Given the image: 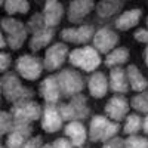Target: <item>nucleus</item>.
<instances>
[{
    "label": "nucleus",
    "instance_id": "obj_1",
    "mask_svg": "<svg viewBox=\"0 0 148 148\" xmlns=\"http://www.w3.org/2000/svg\"><path fill=\"white\" fill-rule=\"evenodd\" d=\"M0 84H2V92H3L5 98L14 104L33 99V96H34L33 90H30L25 86H22L19 79L16 77V74H14V73H6L2 82H0Z\"/></svg>",
    "mask_w": 148,
    "mask_h": 148
},
{
    "label": "nucleus",
    "instance_id": "obj_2",
    "mask_svg": "<svg viewBox=\"0 0 148 148\" xmlns=\"http://www.w3.org/2000/svg\"><path fill=\"white\" fill-rule=\"evenodd\" d=\"M68 61L73 67L82 68L86 73H92L101 65L102 59L92 46H83L79 49H74L68 55Z\"/></svg>",
    "mask_w": 148,
    "mask_h": 148
},
{
    "label": "nucleus",
    "instance_id": "obj_3",
    "mask_svg": "<svg viewBox=\"0 0 148 148\" xmlns=\"http://www.w3.org/2000/svg\"><path fill=\"white\" fill-rule=\"evenodd\" d=\"M120 130L117 121H111L105 116H93L89 127V138L92 142H105L111 138H116Z\"/></svg>",
    "mask_w": 148,
    "mask_h": 148
},
{
    "label": "nucleus",
    "instance_id": "obj_4",
    "mask_svg": "<svg viewBox=\"0 0 148 148\" xmlns=\"http://www.w3.org/2000/svg\"><path fill=\"white\" fill-rule=\"evenodd\" d=\"M58 111L61 114L62 120H68V121H80L84 120L89 116L90 110L88 107V99L86 96H83L82 93L71 96V101L67 104H61L58 107Z\"/></svg>",
    "mask_w": 148,
    "mask_h": 148
},
{
    "label": "nucleus",
    "instance_id": "obj_5",
    "mask_svg": "<svg viewBox=\"0 0 148 148\" xmlns=\"http://www.w3.org/2000/svg\"><path fill=\"white\" fill-rule=\"evenodd\" d=\"M0 27L8 34L6 45H9L12 51H18L24 45L28 34L25 24H22L19 19H15V18H2L0 19Z\"/></svg>",
    "mask_w": 148,
    "mask_h": 148
},
{
    "label": "nucleus",
    "instance_id": "obj_6",
    "mask_svg": "<svg viewBox=\"0 0 148 148\" xmlns=\"http://www.w3.org/2000/svg\"><path fill=\"white\" fill-rule=\"evenodd\" d=\"M58 86H59V90H61V96H74V95H79L82 93L83 88H84V80L83 76L80 73H77L76 70H71V68H65L62 70L58 76Z\"/></svg>",
    "mask_w": 148,
    "mask_h": 148
},
{
    "label": "nucleus",
    "instance_id": "obj_7",
    "mask_svg": "<svg viewBox=\"0 0 148 148\" xmlns=\"http://www.w3.org/2000/svg\"><path fill=\"white\" fill-rule=\"evenodd\" d=\"M15 68H16V73L22 79L34 82L43 73V61L33 55H22L16 59Z\"/></svg>",
    "mask_w": 148,
    "mask_h": 148
},
{
    "label": "nucleus",
    "instance_id": "obj_8",
    "mask_svg": "<svg viewBox=\"0 0 148 148\" xmlns=\"http://www.w3.org/2000/svg\"><path fill=\"white\" fill-rule=\"evenodd\" d=\"M92 42H93V49L98 53H110L113 49H116L119 43V34L110 27H102L95 31Z\"/></svg>",
    "mask_w": 148,
    "mask_h": 148
},
{
    "label": "nucleus",
    "instance_id": "obj_9",
    "mask_svg": "<svg viewBox=\"0 0 148 148\" xmlns=\"http://www.w3.org/2000/svg\"><path fill=\"white\" fill-rule=\"evenodd\" d=\"M12 116H14V120L16 121H24V123H31L37 119H40L42 116V107L34 102L33 99L28 101H21L16 102L12 107Z\"/></svg>",
    "mask_w": 148,
    "mask_h": 148
},
{
    "label": "nucleus",
    "instance_id": "obj_10",
    "mask_svg": "<svg viewBox=\"0 0 148 148\" xmlns=\"http://www.w3.org/2000/svg\"><path fill=\"white\" fill-rule=\"evenodd\" d=\"M67 56H68L67 45L65 43H53L45 53L43 70H47V71L59 70L61 67L64 65Z\"/></svg>",
    "mask_w": 148,
    "mask_h": 148
},
{
    "label": "nucleus",
    "instance_id": "obj_11",
    "mask_svg": "<svg viewBox=\"0 0 148 148\" xmlns=\"http://www.w3.org/2000/svg\"><path fill=\"white\" fill-rule=\"evenodd\" d=\"M105 117L111 121H120L123 120L127 113H129V102L125 96L121 95H114L113 98H110L108 102L104 107Z\"/></svg>",
    "mask_w": 148,
    "mask_h": 148
},
{
    "label": "nucleus",
    "instance_id": "obj_12",
    "mask_svg": "<svg viewBox=\"0 0 148 148\" xmlns=\"http://www.w3.org/2000/svg\"><path fill=\"white\" fill-rule=\"evenodd\" d=\"M95 34L93 25H80L76 28H64L61 31V39L74 45H86L92 40Z\"/></svg>",
    "mask_w": 148,
    "mask_h": 148
},
{
    "label": "nucleus",
    "instance_id": "obj_13",
    "mask_svg": "<svg viewBox=\"0 0 148 148\" xmlns=\"http://www.w3.org/2000/svg\"><path fill=\"white\" fill-rule=\"evenodd\" d=\"M62 119L53 104H47L42 111V129L47 133H55L62 127Z\"/></svg>",
    "mask_w": 148,
    "mask_h": 148
},
{
    "label": "nucleus",
    "instance_id": "obj_14",
    "mask_svg": "<svg viewBox=\"0 0 148 148\" xmlns=\"http://www.w3.org/2000/svg\"><path fill=\"white\" fill-rule=\"evenodd\" d=\"M93 8L95 3L90 0H73L68 6V21L73 24H80L93 10Z\"/></svg>",
    "mask_w": 148,
    "mask_h": 148
},
{
    "label": "nucleus",
    "instance_id": "obj_15",
    "mask_svg": "<svg viewBox=\"0 0 148 148\" xmlns=\"http://www.w3.org/2000/svg\"><path fill=\"white\" fill-rule=\"evenodd\" d=\"M62 15H64V6L59 2H56V0H47L45 3L42 16H43L46 27H49V28L56 27L61 22V19H62Z\"/></svg>",
    "mask_w": 148,
    "mask_h": 148
},
{
    "label": "nucleus",
    "instance_id": "obj_16",
    "mask_svg": "<svg viewBox=\"0 0 148 148\" xmlns=\"http://www.w3.org/2000/svg\"><path fill=\"white\" fill-rule=\"evenodd\" d=\"M40 96L47 104H56L61 98V90L58 86L56 76H49L40 83Z\"/></svg>",
    "mask_w": 148,
    "mask_h": 148
},
{
    "label": "nucleus",
    "instance_id": "obj_17",
    "mask_svg": "<svg viewBox=\"0 0 148 148\" xmlns=\"http://www.w3.org/2000/svg\"><path fill=\"white\" fill-rule=\"evenodd\" d=\"M65 135L68 136V141L74 148H80L84 145L86 139H88V132L86 127L82 125L80 121H70L68 125H65Z\"/></svg>",
    "mask_w": 148,
    "mask_h": 148
},
{
    "label": "nucleus",
    "instance_id": "obj_18",
    "mask_svg": "<svg viewBox=\"0 0 148 148\" xmlns=\"http://www.w3.org/2000/svg\"><path fill=\"white\" fill-rule=\"evenodd\" d=\"M88 89H89L90 96L96 98V99L104 98L107 95V92H108V80H107V76H105L104 73H99V71L93 73L92 76L89 77V80H88Z\"/></svg>",
    "mask_w": 148,
    "mask_h": 148
},
{
    "label": "nucleus",
    "instance_id": "obj_19",
    "mask_svg": "<svg viewBox=\"0 0 148 148\" xmlns=\"http://www.w3.org/2000/svg\"><path fill=\"white\" fill-rule=\"evenodd\" d=\"M142 16V9L139 8H135V9H129V10H125L123 14L119 15V18L116 19L114 25L117 30H121V31H127L133 27L138 25V22Z\"/></svg>",
    "mask_w": 148,
    "mask_h": 148
},
{
    "label": "nucleus",
    "instance_id": "obj_20",
    "mask_svg": "<svg viewBox=\"0 0 148 148\" xmlns=\"http://www.w3.org/2000/svg\"><path fill=\"white\" fill-rule=\"evenodd\" d=\"M108 89H111L114 93H127V90H130L127 84V79H126V73L121 67L111 68Z\"/></svg>",
    "mask_w": 148,
    "mask_h": 148
},
{
    "label": "nucleus",
    "instance_id": "obj_21",
    "mask_svg": "<svg viewBox=\"0 0 148 148\" xmlns=\"http://www.w3.org/2000/svg\"><path fill=\"white\" fill-rule=\"evenodd\" d=\"M126 73V79H127V84H129V89L132 90H136V92H145L147 90V86L148 82L147 79L142 76V73L139 71V68L136 65H127V70H125Z\"/></svg>",
    "mask_w": 148,
    "mask_h": 148
},
{
    "label": "nucleus",
    "instance_id": "obj_22",
    "mask_svg": "<svg viewBox=\"0 0 148 148\" xmlns=\"http://www.w3.org/2000/svg\"><path fill=\"white\" fill-rule=\"evenodd\" d=\"M53 36H55V30L53 28H49V27H45L43 30L40 31H37L31 36V39H30V49L33 52H37V51H40L42 47H45L46 45H49L52 42L53 39Z\"/></svg>",
    "mask_w": 148,
    "mask_h": 148
},
{
    "label": "nucleus",
    "instance_id": "obj_23",
    "mask_svg": "<svg viewBox=\"0 0 148 148\" xmlns=\"http://www.w3.org/2000/svg\"><path fill=\"white\" fill-rule=\"evenodd\" d=\"M125 6V2H114V0H102L98 5H95L96 12H98V16L107 19L114 16L117 12L121 10V8Z\"/></svg>",
    "mask_w": 148,
    "mask_h": 148
},
{
    "label": "nucleus",
    "instance_id": "obj_24",
    "mask_svg": "<svg viewBox=\"0 0 148 148\" xmlns=\"http://www.w3.org/2000/svg\"><path fill=\"white\" fill-rule=\"evenodd\" d=\"M129 61V49L127 47H116L105 56V65L108 68H114L125 65Z\"/></svg>",
    "mask_w": 148,
    "mask_h": 148
},
{
    "label": "nucleus",
    "instance_id": "obj_25",
    "mask_svg": "<svg viewBox=\"0 0 148 148\" xmlns=\"http://www.w3.org/2000/svg\"><path fill=\"white\" fill-rule=\"evenodd\" d=\"M5 5V10L9 15L14 14H27L30 10V3L27 0H8L3 3Z\"/></svg>",
    "mask_w": 148,
    "mask_h": 148
},
{
    "label": "nucleus",
    "instance_id": "obj_26",
    "mask_svg": "<svg viewBox=\"0 0 148 148\" xmlns=\"http://www.w3.org/2000/svg\"><path fill=\"white\" fill-rule=\"evenodd\" d=\"M141 116L138 114H129L125 123V127H123V132L126 135H136L141 130Z\"/></svg>",
    "mask_w": 148,
    "mask_h": 148
},
{
    "label": "nucleus",
    "instance_id": "obj_27",
    "mask_svg": "<svg viewBox=\"0 0 148 148\" xmlns=\"http://www.w3.org/2000/svg\"><path fill=\"white\" fill-rule=\"evenodd\" d=\"M28 138L24 136V135L18 130H10L8 133V138H6V147L8 148H22L24 142H25Z\"/></svg>",
    "mask_w": 148,
    "mask_h": 148
},
{
    "label": "nucleus",
    "instance_id": "obj_28",
    "mask_svg": "<svg viewBox=\"0 0 148 148\" xmlns=\"http://www.w3.org/2000/svg\"><path fill=\"white\" fill-rule=\"evenodd\" d=\"M121 148H148V141L145 136H136V135H130L126 139H123Z\"/></svg>",
    "mask_w": 148,
    "mask_h": 148
},
{
    "label": "nucleus",
    "instance_id": "obj_29",
    "mask_svg": "<svg viewBox=\"0 0 148 148\" xmlns=\"http://www.w3.org/2000/svg\"><path fill=\"white\" fill-rule=\"evenodd\" d=\"M148 96H147V92H141L139 95H135L133 98H132V107L136 110V111H139V113H142V114H147L148 113Z\"/></svg>",
    "mask_w": 148,
    "mask_h": 148
},
{
    "label": "nucleus",
    "instance_id": "obj_30",
    "mask_svg": "<svg viewBox=\"0 0 148 148\" xmlns=\"http://www.w3.org/2000/svg\"><path fill=\"white\" fill-rule=\"evenodd\" d=\"M45 27H46V25H45V21H43L42 14H36V15H33V16L30 18L28 24L25 25L27 31H30L31 34H34V33H37V31L43 30Z\"/></svg>",
    "mask_w": 148,
    "mask_h": 148
},
{
    "label": "nucleus",
    "instance_id": "obj_31",
    "mask_svg": "<svg viewBox=\"0 0 148 148\" xmlns=\"http://www.w3.org/2000/svg\"><path fill=\"white\" fill-rule=\"evenodd\" d=\"M14 126V120H12V114L6 113V111H0V136L9 133Z\"/></svg>",
    "mask_w": 148,
    "mask_h": 148
},
{
    "label": "nucleus",
    "instance_id": "obj_32",
    "mask_svg": "<svg viewBox=\"0 0 148 148\" xmlns=\"http://www.w3.org/2000/svg\"><path fill=\"white\" fill-rule=\"evenodd\" d=\"M43 145V141L40 136H33V138H28L25 142H24L22 148H40Z\"/></svg>",
    "mask_w": 148,
    "mask_h": 148
},
{
    "label": "nucleus",
    "instance_id": "obj_33",
    "mask_svg": "<svg viewBox=\"0 0 148 148\" xmlns=\"http://www.w3.org/2000/svg\"><path fill=\"white\" fill-rule=\"evenodd\" d=\"M10 55L6 52H0V73H5L10 65Z\"/></svg>",
    "mask_w": 148,
    "mask_h": 148
},
{
    "label": "nucleus",
    "instance_id": "obj_34",
    "mask_svg": "<svg viewBox=\"0 0 148 148\" xmlns=\"http://www.w3.org/2000/svg\"><path fill=\"white\" fill-rule=\"evenodd\" d=\"M133 37H135V40H136V42H139V43H144V45H145V43L148 42V31H147L145 28H139V30L135 31Z\"/></svg>",
    "mask_w": 148,
    "mask_h": 148
},
{
    "label": "nucleus",
    "instance_id": "obj_35",
    "mask_svg": "<svg viewBox=\"0 0 148 148\" xmlns=\"http://www.w3.org/2000/svg\"><path fill=\"white\" fill-rule=\"evenodd\" d=\"M123 147V139L121 138H111L105 141V144L101 148H121Z\"/></svg>",
    "mask_w": 148,
    "mask_h": 148
},
{
    "label": "nucleus",
    "instance_id": "obj_36",
    "mask_svg": "<svg viewBox=\"0 0 148 148\" xmlns=\"http://www.w3.org/2000/svg\"><path fill=\"white\" fill-rule=\"evenodd\" d=\"M52 147H53V148H74L67 138H58V139L52 144Z\"/></svg>",
    "mask_w": 148,
    "mask_h": 148
},
{
    "label": "nucleus",
    "instance_id": "obj_37",
    "mask_svg": "<svg viewBox=\"0 0 148 148\" xmlns=\"http://www.w3.org/2000/svg\"><path fill=\"white\" fill-rule=\"evenodd\" d=\"M147 125H148V120H147V116H145V117L142 119V121H141V129L144 130L145 135H147V132H148V126H147Z\"/></svg>",
    "mask_w": 148,
    "mask_h": 148
},
{
    "label": "nucleus",
    "instance_id": "obj_38",
    "mask_svg": "<svg viewBox=\"0 0 148 148\" xmlns=\"http://www.w3.org/2000/svg\"><path fill=\"white\" fill-rule=\"evenodd\" d=\"M8 45H6V39L3 37V34H2V31H0V49H3V47H6Z\"/></svg>",
    "mask_w": 148,
    "mask_h": 148
},
{
    "label": "nucleus",
    "instance_id": "obj_39",
    "mask_svg": "<svg viewBox=\"0 0 148 148\" xmlns=\"http://www.w3.org/2000/svg\"><path fill=\"white\" fill-rule=\"evenodd\" d=\"M147 53H148V49L145 47V49H144V62H145V64L148 62V59H147Z\"/></svg>",
    "mask_w": 148,
    "mask_h": 148
},
{
    "label": "nucleus",
    "instance_id": "obj_40",
    "mask_svg": "<svg viewBox=\"0 0 148 148\" xmlns=\"http://www.w3.org/2000/svg\"><path fill=\"white\" fill-rule=\"evenodd\" d=\"M40 148H53V147H52V144H45V145H42Z\"/></svg>",
    "mask_w": 148,
    "mask_h": 148
},
{
    "label": "nucleus",
    "instance_id": "obj_41",
    "mask_svg": "<svg viewBox=\"0 0 148 148\" xmlns=\"http://www.w3.org/2000/svg\"><path fill=\"white\" fill-rule=\"evenodd\" d=\"M0 93H2V84H0Z\"/></svg>",
    "mask_w": 148,
    "mask_h": 148
},
{
    "label": "nucleus",
    "instance_id": "obj_42",
    "mask_svg": "<svg viewBox=\"0 0 148 148\" xmlns=\"http://www.w3.org/2000/svg\"><path fill=\"white\" fill-rule=\"evenodd\" d=\"M3 3H5V2H0V6H2V5H3Z\"/></svg>",
    "mask_w": 148,
    "mask_h": 148
},
{
    "label": "nucleus",
    "instance_id": "obj_43",
    "mask_svg": "<svg viewBox=\"0 0 148 148\" xmlns=\"http://www.w3.org/2000/svg\"><path fill=\"white\" fill-rule=\"evenodd\" d=\"M0 148H3V147H2V145H0Z\"/></svg>",
    "mask_w": 148,
    "mask_h": 148
}]
</instances>
